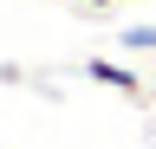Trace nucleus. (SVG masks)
Here are the masks:
<instances>
[{
	"label": "nucleus",
	"instance_id": "nucleus-1",
	"mask_svg": "<svg viewBox=\"0 0 156 149\" xmlns=\"http://www.w3.org/2000/svg\"><path fill=\"white\" fill-rule=\"evenodd\" d=\"M85 78L104 84V91H124V97H143V78L130 65H117V59H85Z\"/></svg>",
	"mask_w": 156,
	"mask_h": 149
},
{
	"label": "nucleus",
	"instance_id": "nucleus-2",
	"mask_svg": "<svg viewBox=\"0 0 156 149\" xmlns=\"http://www.w3.org/2000/svg\"><path fill=\"white\" fill-rule=\"evenodd\" d=\"M117 46H124V52H156V26H124Z\"/></svg>",
	"mask_w": 156,
	"mask_h": 149
},
{
	"label": "nucleus",
	"instance_id": "nucleus-3",
	"mask_svg": "<svg viewBox=\"0 0 156 149\" xmlns=\"http://www.w3.org/2000/svg\"><path fill=\"white\" fill-rule=\"evenodd\" d=\"M85 7H98V13H104V7H117V0H85Z\"/></svg>",
	"mask_w": 156,
	"mask_h": 149
},
{
	"label": "nucleus",
	"instance_id": "nucleus-4",
	"mask_svg": "<svg viewBox=\"0 0 156 149\" xmlns=\"http://www.w3.org/2000/svg\"><path fill=\"white\" fill-rule=\"evenodd\" d=\"M52 7H58V0H52Z\"/></svg>",
	"mask_w": 156,
	"mask_h": 149
}]
</instances>
